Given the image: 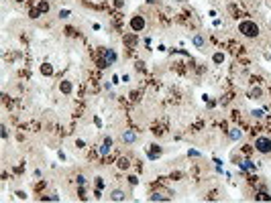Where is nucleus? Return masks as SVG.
<instances>
[{
	"instance_id": "423d86ee",
	"label": "nucleus",
	"mask_w": 271,
	"mask_h": 203,
	"mask_svg": "<svg viewBox=\"0 0 271 203\" xmlns=\"http://www.w3.org/2000/svg\"><path fill=\"white\" fill-rule=\"evenodd\" d=\"M110 199H112V201H125V193H122L120 189H116V191L110 193Z\"/></svg>"
},
{
	"instance_id": "393cba45",
	"label": "nucleus",
	"mask_w": 271,
	"mask_h": 203,
	"mask_svg": "<svg viewBox=\"0 0 271 203\" xmlns=\"http://www.w3.org/2000/svg\"><path fill=\"white\" fill-rule=\"evenodd\" d=\"M16 2H23V0H16Z\"/></svg>"
},
{
	"instance_id": "5701e85b",
	"label": "nucleus",
	"mask_w": 271,
	"mask_h": 203,
	"mask_svg": "<svg viewBox=\"0 0 271 203\" xmlns=\"http://www.w3.org/2000/svg\"><path fill=\"white\" fill-rule=\"evenodd\" d=\"M16 197H18V199H27V195H25L23 191H16Z\"/></svg>"
},
{
	"instance_id": "0eeeda50",
	"label": "nucleus",
	"mask_w": 271,
	"mask_h": 203,
	"mask_svg": "<svg viewBox=\"0 0 271 203\" xmlns=\"http://www.w3.org/2000/svg\"><path fill=\"white\" fill-rule=\"evenodd\" d=\"M122 140H125V142H135V140H137V134L133 132V130H127V132L122 134Z\"/></svg>"
},
{
	"instance_id": "9b49d317",
	"label": "nucleus",
	"mask_w": 271,
	"mask_h": 203,
	"mask_svg": "<svg viewBox=\"0 0 271 203\" xmlns=\"http://www.w3.org/2000/svg\"><path fill=\"white\" fill-rule=\"evenodd\" d=\"M37 10H39V12H47V10H49V4H47L45 0H41V2L37 4Z\"/></svg>"
},
{
	"instance_id": "ddd939ff",
	"label": "nucleus",
	"mask_w": 271,
	"mask_h": 203,
	"mask_svg": "<svg viewBox=\"0 0 271 203\" xmlns=\"http://www.w3.org/2000/svg\"><path fill=\"white\" fill-rule=\"evenodd\" d=\"M129 166H131L129 159H118V169H129Z\"/></svg>"
},
{
	"instance_id": "f03ea898",
	"label": "nucleus",
	"mask_w": 271,
	"mask_h": 203,
	"mask_svg": "<svg viewBox=\"0 0 271 203\" xmlns=\"http://www.w3.org/2000/svg\"><path fill=\"white\" fill-rule=\"evenodd\" d=\"M255 148H257L259 152L267 155V152H271V140H269V138H265V136H259V138L255 140Z\"/></svg>"
},
{
	"instance_id": "412c9836",
	"label": "nucleus",
	"mask_w": 271,
	"mask_h": 203,
	"mask_svg": "<svg viewBox=\"0 0 271 203\" xmlns=\"http://www.w3.org/2000/svg\"><path fill=\"white\" fill-rule=\"evenodd\" d=\"M59 16H61V18H67V16H69V10H61Z\"/></svg>"
},
{
	"instance_id": "6ab92c4d",
	"label": "nucleus",
	"mask_w": 271,
	"mask_h": 203,
	"mask_svg": "<svg viewBox=\"0 0 271 203\" xmlns=\"http://www.w3.org/2000/svg\"><path fill=\"white\" fill-rule=\"evenodd\" d=\"M253 116H255V118H263V110H255Z\"/></svg>"
},
{
	"instance_id": "f3484780",
	"label": "nucleus",
	"mask_w": 271,
	"mask_h": 203,
	"mask_svg": "<svg viewBox=\"0 0 271 203\" xmlns=\"http://www.w3.org/2000/svg\"><path fill=\"white\" fill-rule=\"evenodd\" d=\"M125 43H127V45H135V43H137V37L129 35V37H125Z\"/></svg>"
},
{
	"instance_id": "4be33fe9",
	"label": "nucleus",
	"mask_w": 271,
	"mask_h": 203,
	"mask_svg": "<svg viewBox=\"0 0 271 203\" xmlns=\"http://www.w3.org/2000/svg\"><path fill=\"white\" fill-rule=\"evenodd\" d=\"M129 183H131V185H137V183H139V179H137V177H129Z\"/></svg>"
},
{
	"instance_id": "2eb2a0df",
	"label": "nucleus",
	"mask_w": 271,
	"mask_h": 203,
	"mask_svg": "<svg viewBox=\"0 0 271 203\" xmlns=\"http://www.w3.org/2000/svg\"><path fill=\"white\" fill-rule=\"evenodd\" d=\"M241 166H243V169H247V171H253V169H255V164H253L251 161H245V162H241Z\"/></svg>"
},
{
	"instance_id": "f257e3e1",
	"label": "nucleus",
	"mask_w": 271,
	"mask_h": 203,
	"mask_svg": "<svg viewBox=\"0 0 271 203\" xmlns=\"http://www.w3.org/2000/svg\"><path fill=\"white\" fill-rule=\"evenodd\" d=\"M238 33H243L245 37H257L259 35V27L253 20H243L238 25Z\"/></svg>"
},
{
	"instance_id": "4468645a",
	"label": "nucleus",
	"mask_w": 271,
	"mask_h": 203,
	"mask_svg": "<svg viewBox=\"0 0 271 203\" xmlns=\"http://www.w3.org/2000/svg\"><path fill=\"white\" fill-rule=\"evenodd\" d=\"M151 201H169V197H165V195H151Z\"/></svg>"
},
{
	"instance_id": "a211bd4d",
	"label": "nucleus",
	"mask_w": 271,
	"mask_h": 203,
	"mask_svg": "<svg viewBox=\"0 0 271 203\" xmlns=\"http://www.w3.org/2000/svg\"><path fill=\"white\" fill-rule=\"evenodd\" d=\"M251 96H253V98H259V96H261V89H259V87H257V89H253V91H251Z\"/></svg>"
},
{
	"instance_id": "f8f14e48",
	"label": "nucleus",
	"mask_w": 271,
	"mask_h": 203,
	"mask_svg": "<svg viewBox=\"0 0 271 203\" xmlns=\"http://www.w3.org/2000/svg\"><path fill=\"white\" fill-rule=\"evenodd\" d=\"M194 45H196V47H204V37H202V35H196V37H194Z\"/></svg>"
},
{
	"instance_id": "b1692460",
	"label": "nucleus",
	"mask_w": 271,
	"mask_h": 203,
	"mask_svg": "<svg viewBox=\"0 0 271 203\" xmlns=\"http://www.w3.org/2000/svg\"><path fill=\"white\" fill-rule=\"evenodd\" d=\"M76 146L78 148H84V140H76Z\"/></svg>"
},
{
	"instance_id": "39448f33",
	"label": "nucleus",
	"mask_w": 271,
	"mask_h": 203,
	"mask_svg": "<svg viewBox=\"0 0 271 203\" xmlns=\"http://www.w3.org/2000/svg\"><path fill=\"white\" fill-rule=\"evenodd\" d=\"M104 59H106V63L110 65V63H114V61H116V53H114L112 49H108V51H104Z\"/></svg>"
},
{
	"instance_id": "9d476101",
	"label": "nucleus",
	"mask_w": 271,
	"mask_h": 203,
	"mask_svg": "<svg viewBox=\"0 0 271 203\" xmlns=\"http://www.w3.org/2000/svg\"><path fill=\"white\" fill-rule=\"evenodd\" d=\"M228 134H230V138H232V140H238V138L243 136V132H241L238 128H232V130H230Z\"/></svg>"
},
{
	"instance_id": "20e7f679",
	"label": "nucleus",
	"mask_w": 271,
	"mask_h": 203,
	"mask_svg": "<svg viewBox=\"0 0 271 203\" xmlns=\"http://www.w3.org/2000/svg\"><path fill=\"white\" fill-rule=\"evenodd\" d=\"M110 150H112V138H104V142H102V146H100V155L106 157Z\"/></svg>"
},
{
	"instance_id": "7ed1b4c3",
	"label": "nucleus",
	"mask_w": 271,
	"mask_h": 203,
	"mask_svg": "<svg viewBox=\"0 0 271 203\" xmlns=\"http://www.w3.org/2000/svg\"><path fill=\"white\" fill-rule=\"evenodd\" d=\"M131 29H133L135 33H141V31L145 29V18H143V16H133V18H131Z\"/></svg>"
},
{
	"instance_id": "1a4fd4ad",
	"label": "nucleus",
	"mask_w": 271,
	"mask_h": 203,
	"mask_svg": "<svg viewBox=\"0 0 271 203\" xmlns=\"http://www.w3.org/2000/svg\"><path fill=\"white\" fill-rule=\"evenodd\" d=\"M41 73H43V75H51V73H53V67H51L49 63H43V65H41Z\"/></svg>"
},
{
	"instance_id": "6e6552de",
	"label": "nucleus",
	"mask_w": 271,
	"mask_h": 203,
	"mask_svg": "<svg viewBox=\"0 0 271 203\" xmlns=\"http://www.w3.org/2000/svg\"><path fill=\"white\" fill-rule=\"evenodd\" d=\"M59 89H61L63 93H71V81H61Z\"/></svg>"
},
{
	"instance_id": "dca6fc26",
	"label": "nucleus",
	"mask_w": 271,
	"mask_h": 203,
	"mask_svg": "<svg viewBox=\"0 0 271 203\" xmlns=\"http://www.w3.org/2000/svg\"><path fill=\"white\" fill-rule=\"evenodd\" d=\"M212 59H214V63H222V61H224V55H222V53H214Z\"/></svg>"
},
{
	"instance_id": "aec40b11",
	"label": "nucleus",
	"mask_w": 271,
	"mask_h": 203,
	"mask_svg": "<svg viewBox=\"0 0 271 203\" xmlns=\"http://www.w3.org/2000/svg\"><path fill=\"white\" fill-rule=\"evenodd\" d=\"M114 6H116V8H122L125 2H122V0H114Z\"/></svg>"
}]
</instances>
